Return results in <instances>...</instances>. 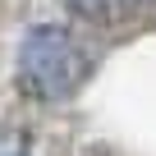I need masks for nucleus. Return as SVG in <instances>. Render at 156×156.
<instances>
[{
  "label": "nucleus",
  "mask_w": 156,
  "mask_h": 156,
  "mask_svg": "<svg viewBox=\"0 0 156 156\" xmlns=\"http://www.w3.org/2000/svg\"><path fill=\"white\" fill-rule=\"evenodd\" d=\"M14 64H19V83L37 101H64L92 78V51L69 28H55V23L28 28Z\"/></svg>",
  "instance_id": "nucleus-1"
},
{
  "label": "nucleus",
  "mask_w": 156,
  "mask_h": 156,
  "mask_svg": "<svg viewBox=\"0 0 156 156\" xmlns=\"http://www.w3.org/2000/svg\"><path fill=\"white\" fill-rule=\"evenodd\" d=\"M0 156H32V142L19 129H5V124H0Z\"/></svg>",
  "instance_id": "nucleus-2"
},
{
  "label": "nucleus",
  "mask_w": 156,
  "mask_h": 156,
  "mask_svg": "<svg viewBox=\"0 0 156 156\" xmlns=\"http://www.w3.org/2000/svg\"><path fill=\"white\" fill-rule=\"evenodd\" d=\"M69 5H73L78 14H101V9H106V0H69Z\"/></svg>",
  "instance_id": "nucleus-3"
}]
</instances>
